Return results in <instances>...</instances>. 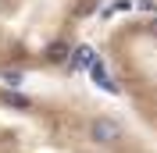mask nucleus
Instances as JSON below:
<instances>
[{
  "instance_id": "f257e3e1",
  "label": "nucleus",
  "mask_w": 157,
  "mask_h": 153,
  "mask_svg": "<svg viewBox=\"0 0 157 153\" xmlns=\"http://www.w3.org/2000/svg\"><path fill=\"white\" fill-rule=\"evenodd\" d=\"M0 153H157L114 107L86 93L0 86Z\"/></svg>"
},
{
  "instance_id": "f03ea898",
  "label": "nucleus",
  "mask_w": 157,
  "mask_h": 153,
  "mask_svg": "<svg viewBox=\"0 0 157 153\" xmlns=\"http://www.w3.org/2000/svg\"><path fill=\"white\" fill-rule=\"evenodd\" d=\"M104 0H0V71H54Z\"/></svg>"
},
{
  "instance_id": "7ed1b4c3",
  "label": "nucleus",
  "mask_w": 157,
  "mask_h": 153,
  "mask_svg": "<svg viewBox=\"0 0 157 153\" xmlns=\"http://www.w3.org/2000/svg\"><path fill=\"white\" fill-rule=\"evenodd\" d=\"M104 61L136 121L157 135V18L128 14L104 36Z\"/></svg>"
}]
</instances>
